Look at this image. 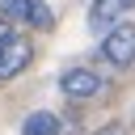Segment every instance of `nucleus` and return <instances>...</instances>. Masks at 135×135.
Returning <instances> with one entry per match:
<instances>
[{"label": "nucleus", "instance_id": "nucleus-3", "mask_svg": "<svg viewBox=\"0 0 135 135\" xmlns=\"http://www.w3.org/2000/svg\"><path fill=\"white\" fill-rule=\"evenodd\" d=\"M59 89L68 93V97H97L101 93V76L97 72H89V68H68L63 76H59Z\"/></svg>", "mask_w": 135, "mask_h": 135}, {"label": "nucleus", "instance_id": "nucleus-5", "mask_svg": "<svg viewBox=\"0 0 135 135\" xmlns=\"http://www.w3.org/2000/svg\"><path fill=\"white\" fill-rule=\"evenodd\" d=\"M131 0H93L89 4V25L93 30H101V25H114L118 17H122V8H127Z\"/></svg>", "mask_w": 135, "mask_h": 135}, {"label": "nucleus", "instance_id": "nucleus-7", "mask_svg": "<svg viewBox=\"0 0 135 135\" xmlns=\"http://www.w3.org/2000/svg\"><path fill=\"white\" fill-rule=\"evenodd\" d=\"M93 135H127V127H118V122H110V127H101V131H93Z\"/></svg>", "mask_w": 135, "mask_h": 135}, {"label": "nucleus", "instance_id": "nucleus-4", "mask_svg": "<svg viewBox=\"0 0 135 135\" xmlns=\"http://www.w3.org/2000/svg\"><path fill=\"white\" fill-rule=\"evenodd\" d=\"M30 63V42L25 38H4L0 42V80H13Z\"/></svg>", "mask_w": 135, "mask_h": 135}, {"label": "nucleus", "instance_id": "nucleus-6", "mask_svg": "<svg viewBox=\"0 0 135 135\" xmlns=\"http://www.w3.org/2000/svg\"><path fill=\"white\" fill-rule=\"evenodd\" d=\"M59 131H63L59 114H51V110H38V114H30V118H25V131H21V135H59Z\"/></svg>", "mask_w": 135, "mask_h": 135}, {"label": "nucleus", "instance_id": "nucleus-1", "mask_svg": "<svg viewBox=\"0 0 135 135\" xmlns=\"http://www.w3.org/2000/svg\"><path fill=\"white\" fill-rule=\"evenodd\" d=\"M101 59L114 68H131L135 63V25L131 21H114L110 34L101 38Z\"/></svg>", "mask_w": 135, "mask_h": 135}, {"label": "nucleus", "instance_id": "nucleus-8", "mask_svg": "<svg viewBox=\"0 0 135 135\" xmlns=\"http://www.w3.org/2000/svg\"><path fill=\"white\" fill-rule=\"evenodd\" d=\"M4 38H13V30H8V25H4V17H0V42H4Z\"/></svg>", "mask_w": 135, "mask_h": 135}, {"label": "nucleus", "instance_id": "nucleus-2", "mask_svg": "<svg viewBox=\"0 0 135 135\" xmlns=\"http://www.w3.org/2000/svg\"><path fill=\"white\" fill-rule=\"evenodd\" d=\"M0 17L4 21H25L34 30H51L55 25V13L42 0H0Z\"/></svg>", "mask_w": 135, "mask_h": 135}]
</instances>
